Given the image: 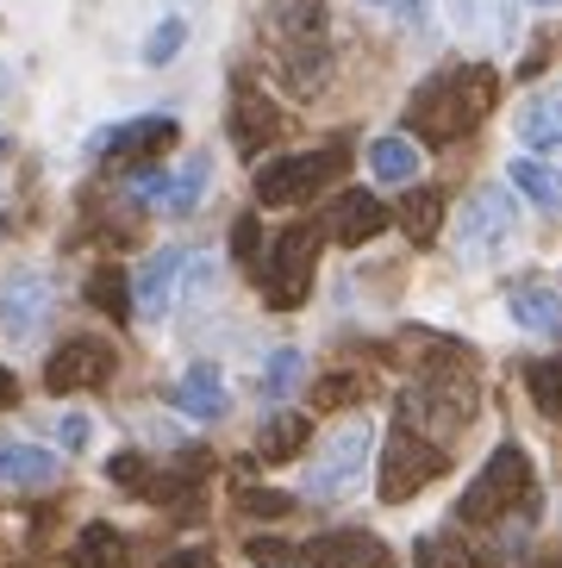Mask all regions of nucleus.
I'll return each instance as SVG.
<instances>
[{"label":"nucleus","instance_id":"obj_1","mask_svg":"<svg viewBox=\"0 0 562 568\" xmlns=\"http://www.w3.org/2000/svg\"><path fill=\"white\" fill-rule=\"evenodd\" d=\"M500 101V75L488 63H456V69H438L413 88L407 101V125H413L425 144H456L494 113Z\"/></svg>","mask_w":562,"mask_h":568},{"label":"nucleus","instance_id":"obj_2","mask_svg":"<svg viewBox=\"0 0 562 568\" xmlns=\"http://www.w3.org/2000/svg\"><path fill=\"white\" fill-rule=\"evenodd\" d=\"M263 57L275 69V82H288L294 94H319L331 75V32H325V7L319 0H275L257 26Z\"/></svg>","mask_w":562,"mask_h":568},{"label":"nucleus","instance_id":"obj_3","mask_svg":"<svg viewBox=\"0 0 562 568\" xmlns=\"http://www.w3.org/2000/svg\"><path fill=\"white\" fill-rule=\"evenodd\" d=\"M475 413H481V394L463 368H425L400 394V425L413 437H425V444H438V450H444L450 437H463L475 425Z\"/></svg>","mask_w":562,"mask_h":568},{"label":"nucleus","instance_id":"obj_4","mask_svg":"<svg viewBox=\"0 0 562 568\" xmlns=\"http://www.w3.org/2000/svg\"><path fill=\"white\" fill-rule=\"evenodd\" d=\"M531 500V456L519 444H500L481 475L463 487V500H456V525H494V518H513V506Z\"/></svg>","mask_w":562,"mask_h":568},{"label":"nucleus","instance_id":"obj_5","mask_svg":"<svg viewBox=\"0 0 562 568\" xmlns=\"http://www.w3.org/2000/svg\"><path fill=\"white\" fill-rule=\"evenodd\" d=\"M319 244H325V232H319V225H288V232L275 237L269 263L257 268L263 306H275V313L307 306V294H313V268H319Z\"/></svg>","mask_w":562,"mask_h":568},{"label":"nucleus","instance_id":"obj_6","mask_svg":"<svg viewBox=\"0 0 562 568\" xmlns=\"http://www.w3.org/2000/svg\"><path fill=\"white\" fill-rule=\"evenodd\" d=\"M350 163L344 144H325V151H300V156H275V163L257 169V201L263 206H300L313 201L325 182H338Z\"/></svg>","mask_w":562,"mask_h":568},{"label":"nucleus","instance_id":"obj_7","mask_svg":"<svg viewBox=\"0 0 562 568\" xmlns=\"http://www.w3.org/2000/svg\"><path fill=\"white\" fill-rule=\"evenodd\" d=\"M369 450H375V425L369 418H350L344 432H331L319 463L307 468V500H344V494H357Z\"/></svg>","mask_w":562,"mask_h":568},{"label":"nucleus","instance_id":"obj_8","mask_svg":"<svg viewBox=\"0 0 562 568\" xmlns=\"http://www.w3.org/2000/svg\"><path fill=\"white\" fill-rule=\"evenodd\" d=\"M438 475H444V450H438V444H425V437H413L407 425H400V432L388 437V450H381V481H375V494H381L388 506H407L413 494H425Z\"/></svg>","mask_w":562,"mask_h":568},{"label":"nucleus","instance_id":"obj_9","mask_svg":"<svg viewBox=\"0 0 562 568\" xmlns=\"http://www.w3.org/2000/svg\"><path fill=\"white\" fill-rule=\"evenodd\" d=\"M513 219H519L513 187H475L463 219H456V256H463V263H488V256L513 237Z\"/></svg>","mask_w":562,"mask_h":568},{"label":"nucleus","instance_id":"obj_10","mask_svg":"<svg viewBox=\"0 0 562 568\" xmlns=\"http://www.w3.org/2000/svg\"><path fill=\"white\" fill-rule=\"evenodd\" d=\"M50 306H57V282L38 275V268H7L0 275V332L13 351H26L38 332H44Z\"/></svg>","mask_w":562,"mask_h":568},{"label":"nucleus","instance_id":"obj_11","mask_svg":"<svg viewBox=\"0 0 562 568\" xmlns=\"http://www.w3.org/2000/svg\"><path fill=\"white\" fill-rule=\"evenodd\" d=\"M169 144H175V119H163V113L126 119V125H113V132H100V138H94V151L107 156V169H119V175L163 163Z\"/></svg>","mask_w":562,"mask_h":568},{"label":"nucleus","instance_id":"obj_12","mask_svg":"<svg viewBox=\"0 0 562 568\" xmlns=\"http://www.w3.org/2000/svg\"><path fill=\"white\" fill-rule=\"evenodd\" d=\"M113 368H119V356H113L107 337H69L63 351L50 356L44 387H50V394H88V387L113 382Z\"/></svg>","mask_w":562,"mask_h":568},{"label":"nucleus","instance_id":"obj_13","mask_svg":"<svg viewBox=\"0 0 562 568\" xmlns=\"http://www.w3.org/2000/svg\"><path fill=\"white\" fill-rule=\"evenodd\" d=\"M294 568H394V556L369 531H319L313 544H294Z\"/></svg>","mask_w":562,"mask_h":568},{"label":"nucleus","instance_id":"obj_14","mask_svg":"<svg viewBox=\"0 0 562 568\" xmlns=\"http://www.w3.org/2000/svg\"><path fill=\"white\" fill-rule=\"evenodd\" d=\"M281 138V113H275V101H269L263 88H250V82H238L232 88V144H238V156H257L269 151Z\"/></svg>","mask_w":562,"mask_h":568},{"label":"nucleus","instance_id":"obj_15","mask_svg":"<svg viewBox=\"0 0 562 568\" xmlns=\"http://www.w3.org/2000/svg\"><path fill=\"white\" fill-rule=\"evenodd\" d=\"M182 263H188V251H175V244H169V251H157V256H150V263L132 275V306H138L144 318H163L169 306L182 301Z\"/></svg>","mask_w":562,"mask_h":568},{"label":"nucleus","instance_id":"obj_16","mask_svg":"<svg viewBox=\"0 0 562 568\" xmlns=\"http://www.w3.org/2000/svg\"><path fill=\"white\" fill-rule=\"evenodd\" d=\"M388 206L375 201V194H363V187H350L344 201L331 206V237H338V244H350V251H357V244H369V237H381L388 232Z\"/></svg>","mask_w":562,"mask_h":568},{"label":"nucleus","instance_id":"obj_17","mask_svg":"<svg viewBox=\"0 0 562 568\" xmlns=\"http://www.w3.org/2000/svg\"><path fill=\"white\" fill-rule=\"evenodd\" d=\"M63 475V463L50 450H38V444H0V487H13V494H26V487H50Z\"/></svg>","mask_w":562,"mask_h":568},{"label":"nucleus","instance_id":"obj_18","mask_svg":"<svg viewBox=\"0 0 562 568\" xmlns=\"http://www.w3.org/2000/svg\"><path fill=\"white\" fill-rule=\"evenodd\" d=\"M175 400H182L188 418H225L232 394H225V375H219L213 363H194V368L182 375V387H175Z\"/></svg>","mask_w":562,"mask_h":568},{"label":"nucleus","instance_id":"obj_19","mask_svg":"<svg viewBox=\"0 0 562 568\" xmlns=\"http://www.w3.org/2000/svg\"><path fill=\"white\" fill-rule=\"evenodd\" d=\"M307 444H313V418L307 413H275V418H263V432H257V456H263V463H294Z\"/></svg>","mask_w":562,"mask_h":568},{"label":"nucleus","instance_id":"obj_20","mask_svg":"<svg viewBox=\"0 0 562 568\" xmlns=\"http://www.w3.org/2000/svg\"><path fill=\"white\" fill-rule=\"evenodd\" d=\"M450 13L469 38L488 44H513V0H450Z\"/></svg>","mask_w":562,"mask_h":568},{"label":"nucleus","instance_id":"obj_21","mask_svg":"<svg viewBox=\"0 0 562 568\" xmlns=\"http://www.w3.org/2000/svg\"><path fill=\"white\" fill-rule=\"evenodd\" d=\"M126 537L107 525V518H94V525H82L76 531V544H69V568H126Z\"/></svg>","mask_w":562,"mask_h":568},{"label":"nucleus","instance_id":"obj_22","mask_svg":"<svg viewBox=\"0 0 562 568\" xmlns=\"http://www.w3.org/2000/svg\"><path fill=\"white\" fill-rule=\"evenodd\" d=\"M207 182H213V163L207 156H188L175 175H163V194H157V206L163 213H175V219H188L200 206V194H207Z\"/></svg>","mask_w":562,"mask_h":568},{"label":"nucleus","instance_id":"obj_23","mask_svg":"<svg viewBox=\"0 0 562 568\" xmlns=\"http://www.w3.org/2000/svg\"><path fill=\"white\" fill-rule=\"evenodd\" d=\"M506 306H513V318L525 332H556V318H562V301H556L550 282H519L513 294H506Z\"/></svg>","mask_w":562,"mask_h":568},{"label":"nucleus","instance_id":"obj_24","mask_svg":"<svg viewBox=\"0 0 562 568\" xmlns=\"http://www.w3.org/2000/svg\"><path fill=\"white\" fill-rule=\"evenodd\" d=\"M369 169H375V182L407 187V182L419 175V144H413V138H375V151H369Z\"/></svg>","mask_w":562,"mask_h":568},{"label":"nucleus","instance_id":"obj_25","mask_svg":"<svg viewBox=\"0 0 562 568\" xmlns=\"http://www.w3.org/2000/svg\"><path fill=\"white\" fill-rule=\"evenodd\" d=\"M444 225V187H413L407 206H400V232L413 237V244H431Z\"/></svg>","mask_w":562,"mask_h":568},{"label":"nucleus","instance_id":"obj_26","mask_svg":"<svg viewBox=\"0 0 562 568\" xmlns=\"http://www.w3.org/2000/svg\"><path fill=\"white\" fill-rule=\"evenodd\" d=\"M413 568H475V550L463 544V525L456 531H431L413 544Z\"/></svg>","mask_w":562,"mask_h":568},{"label":"nucleus","instance_id":"obj_27","mask_svg":"<svg viewBox=\"0 0 562 568\" xmlns=\"http://www.w3.org/2000/svg\"><path fill=\"white\" fill-rule=\"evenodd\" d=\"M88 306L107 313V318H126L132 313V275H126V268H94V275H88Z\"/></svg>","mask_w":562,"mask_h":568},{"label":"nucleus","instance_id":"obj_28","mask_svg":"<svg viewBox=\"0 0 562 568\" xmlns=\"http://www.w3.org/2000/svg\"><path fill=\"white\" fill-rule=\"evenodd\" d=\"M519 138H525L531 151H556L562 125H556V101H550V94L525 101V113H519Z\"/></svg>","mask_w":562,"mask_h":568},{"label":"nucleus","instance_id":"obj_29","mask_svg":"<svg viewBox=\"0 0 562 568\" xmlns=\"http://www.w3.org/2000/svg\"><path fill=\"white\" fill-rule=\"evenodd\" d=\"M300 382H307V356H300V351H275V356H269V368H263V400H288Z\"/></svg>","mask_w":562,"mask_h":568},{"label":"nucleus","instance_id":"obj_30","mask_svg":"<svg viewBox=\"0 0 562 568\" xmlns=\"http://www.w3.org/2000/svg\"><path fill=\"white\" fill-rule=\"evenodd\" d=\"M513 187L531 206H544V213L556 206V175H550V163H538V156H519L513 163Z\"/></svg>","mask_w":562,"mask_h":568},{"label":"nucleus","instance_id":"obj_31","mask_svg":"<svg viewBox=\"0 0 562 568\" xmlns=\"http://www.w3.org/2000/svg\"><path fill=\"white\" fill-rule=\"evenodd\" d=\"M363 400V368H344V375H325L313 382V413H338V406Z\"/></svg>","mask_w":562,"mask_h":568},{"label":"nucleus","instance_id":"obj_32","mask_svg":"<svg viewBox=\"0 0 562 568\" xmlns=\"http://www.w3.org/2000/svg\"><path fill=\"white\" fill-rule=\"evenodd\" d=\"M182 38H188V26H182V19H163V26H157V32L144 38V63H150V69L175 63V57H182Z\"/></svg>","mask_w":562,"mask_h":568},{"label":"nucleus","instance_id":"obj_33","mask_svg":"<svg viewBox=\"0 0 562 568\" xmlns=\"http://www.w3.org/2000/svg\"><path fill=\"white\" fill-rule=\"evenodd\" d=\"M238 513H250V518H288V513H294V494H275V487H238Z\"/></svg>","mask_w":562,"mask_h":568},{"label":"nucleus","instance_id":"obj_34","mask_svg":"<svg viewBox=\"0 0 562 568\" xmlns=\"http://www.w3.org/2000/svg\"><path fill=\"white\" fill-rule=\"evenodd\" d=\"M107 481H113L119 494H144V481H150V456H138V450H119L113 463H107Z\"/></svg>","mask_w":562,"mask_h":568},{"label":"nucleus","instance_id":"obj_35","mask_svg":"<svg viewBox=\"0 0 562 568\" xmlns=\"http://www.w3.org/2000/svg\"><path fill=\"white\" fill-rule=\"evenodd\" d=\"M244 556L250 562H263V568H294V544H281V537H250Z\"/></svg>","mask_w":562,"mask_h":568},{"label":"nucleus","instance_id":"obj_36","mask_svg":"<svg viewBox=\"0 0 562 568\" xmlns=\"http://www.w3.org/2000/svg\"><path fill=\"white\" fill-rule=\"evenodd\" d=\"M525 375H531V394H538V413L556 418V363H531Z\"/></svg>","mask_w":562,"mask_h":568},{"label":"nucleus","instance_id":"obj_37","mask_svg":"<svg viewBox=\"0 0 562 568\" xmlns=\"http://www.w3.org/2000/svg\"><path fill=\"white\" fill-rule=\"evenodd\" d=\"M57 444H63V450H88V418L82 413H63V418H57Z\"/></svg>","mask_w":562,"mask_h":568},{"label":"nucleus","instance_id":"obj_38","mask_svg":"<svg viewBox=\"0 0 562 568\" xmlns=\"http://www.w3.org/2000/svg\"><path fill=\"white\" fill-rule=\"evenodd\" d=\"M163 568H219V556H213V544H188V550L163 556Z\"/></svg>","mask_w":562,"mask_h":568},{"label":"nucleus","instance_id":"obj_39","mask_svg":"<svg viewBox=\"0 0 562 568\" xmlns=\"http://www.w3.org/2000/svg\"><path fill=\"white\" fill-rule=\"evenodd\" d=\"M232 256H238V263H257V219H238V232H232Z\"/></svg>","mask_w":562,"mask_h":568},{"label":"nucleus","instance_id":"obj_40","mask_svg":"<svg viewBox=\"0 0 562 568\" xmlns=\"http://www.w3.org/2000/svg\"><path fill=\"white\" fill-rule=\"evenodd\" d=\"M13 400H19V382H13V368L0 363V413H7V406H13Z\"/></svg>","mask_w":562,"mask_h":568},{"label":"nucleus","instance_id":"obj_41","mask_svg":"<svg viewBox=\"0 0 562 568\" xmlns=\"http://www.w3.org/2000/svg\"><path fill=\"white\" fill-rule=\"evenodd\" d=\"M400 19L407 26H425V0H400Z\"/></svg>","mask_w":562,"mask_h":568},{"label":"nucleus","instance_id":"obj_42","mask_svg":"<svg viewBox=\"0 0 562 568\" xmlns=\"http://www.w3.org/2000/svg\"><path fill=\"white\" fill-rule=\"evenodd\" d=\"M531 7H556V0H531Z\"/></svg>","mask_w":562,"mask_h":568},{"label":"nucleus","instance_id":"obj_43","mask_svg":"<svg viewBox=\"0 0 562 568\" xmlns=\"http://www.w3.org/2000/svg\"><path fill=\"white\" fill-rule=\"evenodd\" d=\"M0 232H7V213H0Z\"/></svg>","mask_w":562,"mask_h":568},{"label":"nucleus","instance_id":"obj_44","mask_svg":"<svg viewBox=\"0 0 562 568\" xmlns=\"http://www.w3.org/2000/svg\"><path fill=\"white\" fill-rule=\"evenodd\" d=\"M369 7H381V0H369Z\"/></svg>","mask_w":562,"mask_h":568}]
</instances>
